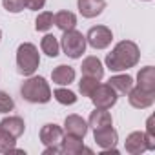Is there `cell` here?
<instances>
[{
	"instance_id": "cell-1",
	"label": "cell",
	"mask_w": 155,
	"mask_h": 155,
	"mask_svg": "<svg viewBox=\"0 0 155 155\" xmlns=\"http://www.w3.org/2000/svg\"><path fill=\"white\" fill-rule=\"evenodd\" d=\"M140 60V49L131 40H120L115 44L111 53L106 55V68L110 71H126L130 68H135Z\"/></svg>"
},
{
	"instance_id": "cell-2",
	"label": "cell",
	"mask_w": 155,
	"mask_h": 155,
	"mask_svg": "<svg viewBox=\"0 0 155 155\" xmlns=\"http://www.w3.org/2000/svg\"><path fill=\"white\" fill-rule=\"evenodd\" d=\"M20 95L31 104H46L51 101V88L44 77H28L20 86Z\"/></svg>"
},
{
	"instance_id": "cell-3",
	"label": "cell",
	"mask_w": 155,
	"mask_h": 155,
	"mask_svg": "<svg viewBox=\"0 0 155 155\" xmlns=\"http://www.w3.org/2000/svg\"><path fill=\"white\" fill-rule=\"evenodd\" d=\"M40 66L38 48L31 42H22L17 49V69L24 77H31Z\"/></svg>"
},
{
	"instance_id": "cell-4",
	"label": "cell",
	"mask_w": 155,
	"mask_h": 155,
	"mask_svg": "<svg viewBox=\"0 0 155 155\" xmlns=\"http://www.w3.org/2000/svg\"><path fill=\"white\" fill-rule=\"evenodd\" d=\"M62 33L64 35L60 38V48L64 55L69 58H81L86 51V35H82L77 29H68Z\"/></svg>"
},
{
	"instance_id": "cell-5",
	"label": "cell",
	"mask_w": 155,
	"mask_h": 155,
	"mask_svg": "<svg viewBox=\"0 0 155 155\" xmlns=\"http://www.w3.org/2000/svg\"><path fill=\"white\" fill-rule=\"evenodd\" d=\"M90 99H91V102H93L95 108L110 110V108H113V106L117 104L119 95H117V91H115L110 84H99V86L95 88V91L91 93Z\"/></svg>"
},
{
	"instance_id": "cell-6",
	"label": "cell",
	"mask_w": 155,
	"mask_h": 155,
	"mask_svg": "<svg viewBox=\"0 0 155 155\" xmlns=\"http://www.w3.org/2000/svg\"><path fill=\"white\" fill-rule=\"evenodd\" d=\"M113 40V33L108 26H93L86 33V44L93 49H106Z\"/></svg>"
},
{
	"instance_id": "cell-7",
	"label": "cell",
	"mask_w": 155,
	"mask_h": 155,
	"mask_svg": "<svg viewBox=\"0 0 155 155\" xmlns=\"http://www.w3.org/2000/svg\"><path fill=\"white\" fill-rule=\"evenodd\" d=\"M128 102H130V106H133L137 110H146L155 102V91H146V90H140L139 86H135L128 91Z\"/></svg>"
},
{
	"instance_id": "cell-8",
	"label": "cell",
	"mask_w": 155,
	"mask_h": 155,
	"mask_svg": "<svg viewBox=\"0 0 155 155\" xmlns=\"http://www.w3.org/2000/svg\"><path fill=\"white\" fill-rule=\"evenodd\" d=\"M93 139H95V142L101 150H111V148L117 146L119 133L113 126H106V128L93 130Z\"/></svg>"
},
{
	"instance_id": "cell-9",
	"label": "cell",
	"mask_w": 155,
	"mask_h": 155,
	"mask_svg": "<svg viewBox=\"0 0 155 155\" xmlns=\"http://www.w3.org/2000/svg\"><path fill=\"white\" fill-rule=\"evenodd\" d=\"M93 153V150L86 148L84 146V140L81 137H75V135H68L64 133L62 140H60V153H66V155H79V153Z\"/></svg>"
},
{
	"instance_id": "cell-10",
	"label": "cell",
	"mask_w": 155,
	"mask_h": 155,
	"mask_svg": "<svg viewBox=\"0 0 155 155\" xmlns=\"http://www.w3.org/2000/svg\"><path fill=\"white\" fill-rule=\"evenodd\" d=\"M124 150L130 155H140V153L148 151V142H146L144 131H131L124 140Z\"/></svg>"
},
{
	"instance_id": "cell-11",
	"label": "cell",
	"mask_w": 155,
	"mask_h": 155,
	"mask_svg": "<svg viewBox=\"0 0 155 155\" xmlns=\"http://www.w3.org/2000/svg\"><path fill=\"white\" fill-rule=\"evenodd\" d=\"M64 133L84 139L88 133V122L81 115H68L64 120Z\"/></svg>"
},
{
	"instance_id": "cell-12",
	"label": "cell",
	"mask_w": 155,
	"mask_h": 155,
	"mask_svg": "<svg viewBox=\"0 0 155 155\" xmlns=\"http://www.w3.org/2000/svg\"><path fill=\"white\" fill-rule=\"evenodd\" d=\"M77 8L84 18H95L106 9V0H77Z\"/></svg>"
},
{
	"instance_id": "cell-13",
	"label": "cell",
	"mask_w": 155,
	"mask_h": 155,
	"mask_svg": "<svg viewBox=\"0 0 155 155\" xmlns=\"http://www.w3.org/2000/svg\"><path fill=\"white\" fill-rule=\"evenodd\" d=\"M64 137V130L57 124H44L40 130V142L48 146H60V140Z\"/></svg>"
},
{
	"instance_id": "cell-14",
	"label": "cell",
	"mask_w": 155,
	"mask_h": 155,
	"mask_svg": "<svg viewBox=\"0 0 155 155\" xmlns=\"http://www.w3.org/2000/svg\"><path fill=\"white\" fill-rule=\"evenodd\" d=\"M81 71H82V77H91V79H95V81H102V77H104V66L93 55L91 57H86L82 60Z\"/></svg>"
},
{
	"instance_id": "cell-15",
	"label": "cell",
	"mask_w": 155,
	"mask_h": 155,
	"mask_svg": "<svg viewBox=\"0 0 155 155\" xmlns=\"http://www.w3.org/2000/svg\"><path fill=\"white\" fill-rule=\"evenodd\" d=\"M106 126H113V117L108 110H101L95 108V111H91L90 119H88V128L91 130H99V128H106Z\"/></svg>"
},
{
	"instance_id": "cell-16",
	"label": "cell",
	"mask_w": 155,
	"mask_h": 155,
	"mask_svg": "<svg viewBox=\"0 0 155 155\" xmlns=\"http://www.w3.org/2000/svg\"><path fill=\"white\" fill-rule=\"evenodd\" d=\"M0 130H4L8 133H11L15 139H18L24 130H26V124H24V119L22 117H17V115H9L6 119L0 120Z\"/></svg>"
},
{
	"instance_id": "cell-17",
	"label": "cell",
	"mask_w": 155,
	"mask_h": 155,
	"mask_svg": "<svg viewBox=\"0 0 155 155\" xmlns=\"http://www.w3.org/2000/svg\"><path fill=\"white\" fill-rule=\"evenodd\" d=\"M51 79L55 84L58 86H69L73 81H75V69L71 66H66V64H60L57 66L53 71H51Z\"/></svg>"
},
{
	"instance_id": "cell-18",
	"label": "cell",
	"mask_w": 155,
	"mask_h": 155,
	"mask_svg": "<svg viewBox=\"0 0 155 155\" xmlns=\"http://www.w3.org/2000/svg\"><path fill=\"white\" fill-rule=\"evenodd\" d=\"M137 86L146 91H155V68L146 66L137 73Z\"/></svg>"
},
{
	"instance_id": "cell-19",
	"label": "cell",
	"mask_w": 155,
	"mask_h": 155,
	"mask_svg": "<svg viewBox=\"0 0 155 155\" xmlns=\"http://www.w3.org/2000/svg\"><path fill=\"white\" fill-rule=\"evenodd\" d=\"M108 84L117 91V95H128V91L133 88V79L130 75L122 73V75H113L108 81Z\"/></svg>"
},
{
	"instance_id": "cell-20",
	"label": "cell",
	"mask_w": 155,
	"mask_h": 155,
	"mask_svg": "<svg viewBox=\"0 0 155 155\" xmlns=\"http://www.w3.org/2000/svg\"><path fill=\"white\" fill-rule=\"evenodd\" d=\"M53 24H55L60 31L75 29V26H77V17H75V13L64 9V11H58V13L53 17Z\"/></svg>"
},
{
	"instance_id": "cell-21",
	"label": "cell",
	"mask_w": 155,
	"mask_h": 155,
	"mask_svg": "<svg viewBox=\"0 0 155 155\" xmlns=\"http://www.w3.org/2000/svg\"><path fill=\"white\" fill-rule=\"evenodd\" d=\"M40 49H42V53H46L48 57H51V58H55L57 55H58V51H60V42L57 40V37L55 35H44L42 37V40H40Z\"/></svg>"
},
{
	"instance_id": "cell-22",
	"label": "cell",
	"mask_w": 155,
	"mask_h": 155,
	"mask_svg": "<svg viewBox=\"0 0 155 155\" xmlns=\"http://www.w3.org/2000/svg\"><path fill=\"white\" fill-rule=\"evenodd\" d=\"M51 97H53L58 104H62V106H71V104L77 102V95H75L71 90H68V88H57V90L51 93Z\"/></svg>"
},
{
	"instance_id": "cell-23",
	"label": "cell",
	"mask_w": 155,
	"mask_h": 155,
	"mask_svg": "<svg viewBox=\"0 0 155 155\" xmlns=\"http://www.w3.org/2000/svg\"><path fill=\"white\" fill-rule=\"evenodd\" d=\"M53 17H55V15H53L51 11H42V13H38L37 20H35V29H37V31H42V33L49 31L51 26H53Z\"/></svg>"
},
{
	"instance_id": "cell-24",
	"label": "cell",
	"mask_w": 155,
	"mask_h": 155,
	"mask_svg": "<svg viewBox=\"0 0 155 155\" xmlns=\"http://www.w3.org/2000/svg\"><path fill=\"white\" fill-rule=\"evenodd\" d=\"M15 146H17V139L11 133L0 130V153H9Z\"/></svg>"
},
{
	"instance_id": "cell-25",
	"label": "cell",
	"mask_w": 155,
	"mask_h": 155,
	"mask_svg": "<svg viewBox=\"0 0 155 155\" xmlns=\"http://www.w3.org/2000/svg\"><path fill=\"white\" fill-rule=\"evenodd\" d=\"M97 86H99V81L91 79V77H82L79 82V91L82 93V97H91V93L95 91Z\"/></svg>"
},
{
	"instance_id": "cell-26",
	"label": "cell",
	"mask_w": 155,
	"mask_h": 155,
	"mask_svg": "<svg viewBox=\"0 0 155 155\" xmlns=\"http://www.w3.org/2000/svg\"><path fill=\"white\" fill-rule=\"evenodd\" d=\"M144 135H146V142H148V151L155 150V126H153V117H148Z\"/></svg>"
},
{
	"instance_id": "cell-27",
	"label": "cell",
	"mask_w": 155,
	"mask_h": 155,
	"mask_svg": "<svg viewBox=\"0 0 155 155\" xmlns=\"http://www.w3.org/2000/svg\"><path fill=\"white\" fill-rule=\"evenodd\" d=\"M15 110V101L11 99L9 93L0 90V113H9Z\"/></svg>"
},
{
	"instance_id": "cell-28",
	"label": "cell",
	"mask_w": 155,
	"mask_h": 155,
	"mask_svg": "<svg viewBox=\"0 0 155 155\" xmlns=\"http://www.w3.org/2000/svg\"><path fill=\"white\" fill-rule=\"evenodd\" d=\"M2 6L8 13L17 15L20 11H24V0H2Z\"/></svg>"
},
{
	"instance_id": "cell-29",
	"label": "cell",
	"mask_w": 155,
	"mask_h": 155,
	"mask_svg": "<svg viewBox=\"0 0 155 155\" xmlns=\"http://www.w3.org/2000/svg\"><path fill=\"white\" fill-rule=\"evenodd\" d=\"M46 6V0H24V8L29 11H38Z\"/></svg>"
},
{
	"instance_id": "cell-30",
	"label": "cell",
	"mask_w": 155,
	"mask_h": 155,
	"mask_svg": "<svg viewBox=\"0 0 155 155\" xmlns=\"http://www.w3.org/2000/svg\"><path fill=\"white\" fill-rule=\"evenodd\" d=\"M60 153V146H48L44 148V155H57Z\"/></svg>"
},
{
	"instance_id": "cell-31",
	"label": "cell",
	"mask_w": 155,
	"mask_h": 155,
	"mask_svg": "<svg viewBox=\"0 0 155 155\" xmlns=\"http://www.w3.org/2000/svg\"><path fill=\"white\" fill-rule=\"evenodd\" d=\"M0 40H2V29H0Z\"/></svg>"
},
{
	"instance_id": "cell-32",
	"label": "cell",
	"mask_w": 155,
	"mask_h": 155,
	"mask_svg": "<svg viewBox=\"0 0 155 155\" xmlns=\"http://www.w3.org/2000/svg\"><path fill=\"white\" fill-rule=\"evenodd\" d=\"M142 2H151V0H142Z\"/></svg>"
}]
</instances>
